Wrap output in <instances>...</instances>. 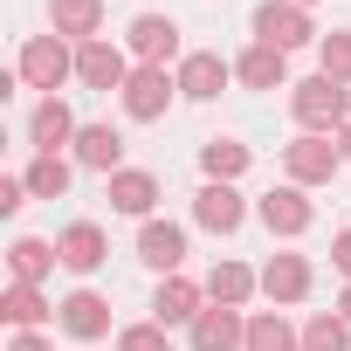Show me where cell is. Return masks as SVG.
Returning <instances> with one entry per match:
<instances>
[{
  "instance_id": "obj_23",
  "label": "cell",
  "mask_w": 351,
  "mask_h": 351,
  "mask_svg": "<svg viewBox=\"0 0 351 351\" xmlns=\"http://www.w3.org/2000/svg\"><path fill=\"white\" fill-rule=\"evenodd\" d=\"M28 193H35V200H62V193H69V158H62V152H49V158L28 165Z\"/></svg>"
},
{
  "instance_id": "obj_6",
  "label": "cell",
  "mask_w": 351,
  "mask_h": 351,
  "mask_svg": "<svg viewBox=\"0 0 351 351\" xmlns=\"http://www.w3.org/2000/svg\"><path fill=\"white\" fill-rule=\"evenodd\" d=\"M56 324H62L69 337H83V344H90V337H104V330H110V303H104L97 289H76V296H62V303H56Z\"/></svg>"
},
{
  "instance_id": "obj_27",
  "label": "cell",
  "mask_w": 351,
  "mask_h": 351,
  "mask_svg": "<svg viewBox=\"0 0 351 351\" xmlns=\"http://www.w3.org/2000/svg\"><path fill=\"white\" fill-rule=\"evenodd\" d=\"M303 351H351V330H344L337 317H310V330H303Z\"/></svg>"
},
{
  "instance_id": "obj_2",
  "label": "cell",
  "mask_w": 351,
  "mask_h": 351,
  "mask_svg": "<svg viewBox=\"0 0 351 351\" xmlns=\"http://www.w3.org/2000/svg\"><path fill=\"white\" fill-rule=\"evenodd\" d=\"M62 76H76V56H69V49H62L56 35H35V42L21 49V83H28V90H49V97H56V83H62Z\"/></svg>"
},
{
  "instance_id": "obj_32",
  "label": "cell",
  "mask_w": 351,
  "mask_h": 351,
  "mask_svg": "<svg viewBox=\"0 0 351 351\" xmlns=\"http://www.w3.org/2000/svg\"><path fill=\"white\" fill-rule=\"evenodd\" d=\"M337 269H344V276H351V228H344V234H337Z\"/></svg>"
},
{
  "instance_id": "obj_5",
  "label": "cell",
  "mask_w": 351,
  "mask_h": 351,
  "mask_svg": "<svg viewBox=\"0 0 351 351\" xmlns=\"http://www.w3.org/2000/svg\"><path fill=\"white\" fill-rule=\"evenodd\" d=\"M255 35H262L269 49H296V42H310L317 28H310V14L296 8V0H269V8L255 14Z\"/></svg>"
},
{
  "instance_id": "obj_8",
  "label": "cell",
  "mask_w": 351,
  "mask_h": 351,
  "mask_svg": "<svg viewBox=\"0 0 351 351\" xmlns=\"http://www.w3.org/2000/svg\"><path fill=\"white\" fill-rule=\"evenodd\" d=\"M76 76H83L90 90H124V83H131V69H124V56H117L110 42H83V49H76Z\"/></svg>"
},
{
  "instance_id": "obj_15",
  "label": "cell",
  "mask_w": 351,
  "mask_h": 351,
  "mask_svg": "<svg viewBox=\"0 0 351 351\" xmlns=\"http://www.w3.org/2000/svg\"><path fill=\"white\" fill-rule=\"evenodd\" d=\"M262 228H269V234H303V228H310V200H303L296 186L269 193V200H262Z\"/></svg>"
},
{
  "instance_id": "obj_28",
  "label": "cell",
  "mask_w": 351,
  "mask_h": 351,
  "mask_svg": "<svg viewBox=\"0 0 351 351\" xmlns=\"http://www.w3.org/2000/svg\"><path fill=\"white\" fill-rule=\"evenodd\" d=\"M289 344H296V330L282 317H255L248 324V351H289Z\"/></svg>"
},
{
  "instance_id": "obj_11",
  "label": "cell",
  "mask_w": 351,
  "mask_h": 351,
  "mask_svg": "<svg viewBox=\"0 0 351 351\" xmlns=\"http://www.w3.org/2000/svg\"><path fill=\"white\" fill-rule=\"evenodd\" d=\"M56 255H62V269H76V276H90L110 248H104V228L97 221H76V228H62V241H56Z\"/></svg>"
},
{
  "instance_id": "obj_29",
  "label": "cell",
  "mask_w": 351,
  "mask_h": 351,
  "mask_svg": "<svg viewBox=\"0 0 351 351\" xmlns=\"http://www.w3.org/2000/svg\"><path fill=\"white\" fill-rule=\"evenodd\" d=\"M324 76L351 83V35H324Z\"/></svg>"
},
{
  "instance_id": "obj_30",
  "label": "cell",
  "mask_w": 351,
  "mask_h": 351,
  "mask_svg": "<svg viewBox=\"0 0 351 351\" xmlns=\"http://www.w3.org/2000/svg\"><path fill=\"white\" fill-rule=\"evenodd\" d=\"M117 351H172V344H165V324H131L117 330Z\"/></svg>"
},
{
  "instance_id": "obj_36",
  "label": "cell",
  "mask_w": 351,
  "mask_h": 351,
  "mask_svg": "<svg viewBox=\"0 0 351 351\" xmlns=\"http://www.w3.org/2000/svg\"><path fill=\"white\" fill-rule=\"evenodd\" d=\"M296 8H303V0H296Z\"/></svg>"
},
{
  "instance_id": "obj_9",
  "label": "cell",
  "mask_w": 351,
  "mask_h": 351,
  "mask_svg": "<svg viewBox=\"0 0 351 351\" xmlns=\"http://www.w3.org/2000/svg\"><path fill=\"white\" fill-rule=\"evenodd\" d=\"M131 49L145 56V69H165V56H180V28L165 14H138L131 21Z\"/></svg>"
},
{
  "instance_id": "obj_1",
  "label": "cell",
  "mask_w": 351,
  "mask_h": 351,
  "mask_svg": "<svg viewBox=\"0 0 351 351\" xmlns=\"http://www.w3.org/2000/svg\"><path fill=\"white\" fill-rule=\"evenodd\" d=\"M289 110H296V124H303V131H330V124H344L351 97H344V83H330V76H310V83H296Z\"/></svg>"
},
{
  "instance_id": "obj_34",
  "label": "cell",
  "mask_w": 351,
  "mask_h": 351,
  "mask_svg": "<svg viewBox=\"0 0 351 351\" xmlns=\"http://www.w3.org/2000/svg\"><path fill=\"white\" fill-rule=\"evenodd\" d=\"M344 324H351V289H344Z\"/></svg>"
},
{
  "instance_id": "obj_26",
  "label": "cell",
  "mask_w": 351,
  "mask_h": 351,
  "mask_svg": "<svg viewBox=\"0 0 351 351\" xmlns=\"http://www.w3.org/2000/svg\"><path fill=\"white\" fill-rule=\"evenodd\" d=\"M0 310H8V324H21V330L49 317V303L35 296V282H14V289H8V303H0Z\"/></svg>"
},
{
  "instance_id": "obj_13",
  "label": "cell",
  "mask_w": 351,
  "mask_h": 351,
  "mask_svg": "<svg viewBox=\"0 0 351 351\" xmlns=\"http://www.w3.org/2000/svg\"><path fill=\"white\" fill-rule=\"evenodd\" d=\"M241 344H248V330H241L234 310H200L193 317V351H241Z\"/></svg>"
},
{
  "instance_id": "obj_24",
  "label": "cell",
  "mask_w": 351,
  "mask_h": 351,
  "mask_svg": "<svg viewBox=\"0 0 351 351\" xmlns=\"http://www.w3.org/2000/svg\"><path fill=\"white\" fill-rule=\"evenodd\" d=\"M200 165H207V180H241V172H248V145H228V138H214L207 152H200Z\"/></svg>"
},
{
  "instance_id": "obj_21",
  "label": "cell",
  "mask_w": 351,
  "mask_h": 351,
  "mask_svg": "<svg viewBox=\"0 0 351 351\" xmlns=\"http://www.w3.org/2000/svg\"><path fill=\"white\" fill-rule=\"evenodd\" d=\"M56 35H83V42H97V21H104V0H56Z\"/></svg>"
},
{
  "instance_id": "obj_7",
  "label": "cell",
  "mask_w": 351,
  "mask_h": 351,
  "mask_svg": "<svg viewBox=\"0 0 351 351\" xmlns=\"http://www.w3.org/2000/svg\"><path fill=\"white\" fill-rule=\"evenodd\" d=\"M138 255H145L158 276H180V262H186V228H172V221H145Z\"/></svg>"
},
{
  "instance_id": "obj_3",
  "label": "cell",
  "mask_w": 351,
  "mask_h": 351,
  "mask_svg": "<svg viewBox=\"0 0 351 351\" xmlns=\"http://www.w3.org/2000/svg\"><path fill=\"white\" fill-rule=\"evenodd\" d=\"M282 158H289V180H303V186H317V180H330V172L344 165V145H330L324 131H303V138H296V145H289Z\"/></svg>"
},
{
  "instance_id": "obj_25",
  "label": "cell",
  "mask_w": 351,
  "mask_h": 351,
  "mask_svg": "<svg viewBox=\"0 0 351 351\" xmlns=\"http://www.w3.org/2000/svg\"><path fill=\"white\" fill-rule=\"evenodd\" d=\"M56 262H62V255H56L49 241H14V282H42Z\"/></svg>"
},
{
  "instance_id": "obj_17",
  "label": "cell",
  "mask_w": 351,
  "mask_h": 351,
  "mask_svg": "<svg viewBox=\"0 0 351 351\" xmlns=\"http://www.w3.org/2000/svg\"><path fill=\"white\" fill-rule=\"evenodd\" d=\"M221 83H228V62L221 56H186L180 62V97H221Z\"/></svg>"
},
{
  "instance_id": "obj_18",
  "label": "cell",
  "mask_w": 351,
  "mask_h": 351,
  "mask_svg": "<svg viewBox=\"0 0 351 351\" xmlns=\"http://www.w3.org/2000/svg\"><path fill=\"white\" fill-rule=\"evenodd\" d=\"M262 289H269L276 303H296V296L310 289V262H303V255H276V262L262 269Z\"/></svg>"
},
{
  "instance_id": "obj_31",
  "label": "cell",
  "mask_w": 351,
  "mask_h": 351,
  "mask_svg": "<svg viewBox=\"0 0 351 351\" xmlns=\"http://www.w3.org/2000/svg\"><path fill=\"white\" fill-rule=\"evenodd\" d=\"M21 193H28V180H0V207H8V214L21 207Z\"/></svg>"
},
{
  "instance_id": "obj_12",
  "label": "cell",
  "mask_w": 351,
  "mask_h": 351,
  "mask_svg": "<svg viewBox=\"0 0 351 351\" xmlns=\"http://www.w3.org/2000/svg\"><path fill=\"white\" fill-rule=\"evenodd\" d=\"M28 138H35V152H42V158H49L56 145H69V138H76V117H69V104H62V97H42V104H35V124H28Z\"/></svg>"
},
{
  "instance_id": "obj_19",
  "label": "cell",
  "mask_w": 351,
  "mask_h": 351,
  "mask_svg": "<svg viewBox=\"0 0 351 351\" xmlns=\"http://www.w3.org/2000/svg\"><path fill=\"white\" fill-rule=\"evenodd\" d=\"M152 200H158L152 172H110V207L117 214H152Z\"/></svg>"
},
{
  "instance_id": "obj_33",
  "label": "cell",
  "mask_w": 351,
  "mask_h": 351,
  "mask_svg": "<svg viewBox=\"0 0 351 351\" xmlns=\"http://www.w3.org/2000/svg\"><path fill=\"white\" fill-rule=\"evenodd\" d=\"M14 351H49V344H42V337H28V330H21V337H14Z\"/></svg>"
},
{
  "instance_id": "obj_22",
  "label": "cell",
  "mask_w": 351,
  "mask_h": 351,
  "mask_svg": "<svg viewBox=\"0 0 351 351\" xmlns=\"http://www.w3.org/2000/svg\"><path fill=\"white\" fill-rule=\"evenodd\" d=\"M207 296H214L221 310H234V303H248V296H255V276H248L241 262H221V269L207 276Z\"/></svg>"
},
{
  "instance_id": "obj_10",
  "label": "cell",
  "mask_w": 351,
  "mask_h": 351,
  "mask_svg": "<svg viewBox=\"0 0 351 351\" xmlns=\"http://www.w3.org/2000/svg\"><path fill=\"white\" fill-rule=\"evenodd\" d=\"M193 221H200V228H214V234H234V228H241V193H234V186H221V180H207V186H200V200H193Z\"/></svg>"
},
{
  "instance_id": "obj_14",
  "label": "cell",
  "mask_w": 351,
  "mask_h": 351,
  "mask_svg": "<svg viewBox=\"0 0 351 351\" xmlns=\"http://www.w3.org/2000/svg\"><path fill=\"white\" fill-rule=\"evenodd\" d=\"M76 158H83L90 172H117V158H124V138H117L110 124H83V131H76Z\"/></svg>"
},
{
  "instance_id": "obj_35",
  "label": "cell",
  "mask_w": 351,
  "mask_h": 351,
  "mask_svg": "<svg viewBox=\"0 0 351 351\" xmlns=\"http://www.w3.org/2000/svg\"><path fill=\"white\" fill-rule=\"evenodd\" d=\"M344 158H351V131H344Z\"/></svg>"
},
{
  "instance_id": "obj_16",
  "label": "cell",
  "mask_w": 351,
  "mask_h": 351,
  "mask_svg": "<svg viewBox=\"0 0 351 351\" xmlns=\"http://www.w3.org/2000/svg\"><path fill=\"white\" fill-rule=\"evenodd\" d=\"M152 310H158V324H186V317H200V282L165 276V282H158V296H152Z\"/></svg>"
},
{
  "instance_id": "obj_20",
  "label": "cell",
  "mask_w": 351,
  "mask_h": 351,
  "mask_svg": "<svg viewBox=\"0 0 351 351\" xmlns=\"http://www.w3.org/2000/svg\"><path fill=\"white\" fill-rule=\"evenodd\" d=\"M234 76L248 83V90H282V49H269V42H255L241 62H234Z\"/></svg>"
},
{
  "instance_id": "obj_4",
  "label": "cell",
  "mask_w": 351,
  "mask_h": 351,
  "mask_svg": "<svg viewBox=\"0 0 351 351\" xmlns=\"http://www.w3.org/2000/svg\"><path fill=\"white\" fill-rule=\"evenodd\" d=\"M172 90H180V76H165V69H131V83H124V110H131L138 124H152V117H165Z\"/></svg>"
}]
</instances>
